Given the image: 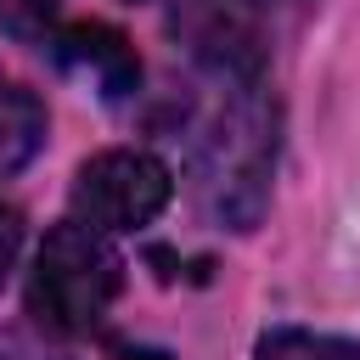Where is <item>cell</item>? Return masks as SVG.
<instances>
[{"instance_id": "cell-1", "label": "cell", "mask_w": 360, "mask_h": 360, "mask_svg": "<svg viewBox=\"0 0 360 360\" xmlns=\"http://www.w3.org/2000/svg\"><path fill=\"white\" fill-rule=\"evenodd\" d=\"M197 202L225 231H253L270 208L276 174V101L259 84H236L197 129Z\"/></svg>"}, {"instance_id": "cell-2", "label": "cell", "mask_w": 360, "mask_h": 360, "mask_svg": "<svg viewBox=\"0 0 360 360\" xmlns=\"http://www.w3.org/2000/svg\"><path fill=\"white\" fill-rule=\"evenodd\" d=\"M118 292H124V259L96 225L68 219V225L45 231L34 270H28V315L39 326L90 332L112 309Z\"/></svg>"}, {"instance_id": "cell-3", "label": "cell", "mask_w": 360, "mask_h": 360, "mask_svg": "<svg viewBox=\"0 0 360 360\" xmlns=\"http://www.w3.org/2000/svg\"><path fill=\"white\" fill-rule=\"evenodd\" d=\"M174 197V174L163 158L141 152V146H112L79 163L73 174V214L84 225L107 231H141L146 219H158Z\"/></svg>"}, {"instance_id": "cell-4", "label": "cell", "mask_w": 360, "mask_h": 360, "mask_svg": "<svg viewBox=\"0 0 360 360\" xmlns=\"http://www.w3.org/2000/svg\"><path fill=\"white\" fill-rule=\"evenodd\" d=\"M51 45H56V62L68 73H79L84 84H96L101 101H124L141 84V56L112 22H73Z\"/></svg>"}, {"instance_id": "cell-5", "label": "cell", "mask_w": 360, "mask_h": 360, "mask_svg": "<svg viewBox=\"0 0 360 360\" xmlns=\"http://www.w3.org/2000/svg\"><path fill=\"white\" fill-rule=\"evenodd\" d=\"M186 39H191V51H197L202 62H214L225 79L253 84V73H259V45H253V34H248V22H242L236 11H225L219 0L186 6Z\"/></svg>"}, {"instance_id": "cell-6", "label": "cell", "mask_w": 360, "mask_h": 360, "mask_svg": "<svg viewBox=\"0 0 360 360\" xmlns=\"http://www.w3.org/2000/svg\"><path fill=\"white\" fill-rule=\"evenodd\" d=\"M39 146H45V107H39V96L0 73V180L28 169Z\"/></svg>"}, {"instance_id": "cell-7", "label": "cell", "mask_w": 360, "mask_h": 360, "mask_svg": "<svg viewBox=\"0 0 360 360\" xmlns=\"http://www.w3.org/2000/svg\"><path fill=\"white\" fill-rule=\"evenodd\" d=\"M253 360H360V343L332 338V332H304V326H281L264 332Z\"/></svg>"}, {"instance_id": "cell-8", "label": "cell", "mask_w": 360, "mask_h": 360, "mask_svg": "<svg viewBox=\"0 0 360 360\" xmlns=\"http://www.w3.org/2000/svg\"><path fill=\"white\" fill-rule=\"evenodd\" d=\"M56 11H62V0H0V28H6L11 39L39 45V39L56 28Z\"/></svg>"}, {"instance_id": "cell-9", "label": "cell", "mask_w": 360, "mask_h": 360, "mask_svg": "<svg viewBox=\"0 0 360 360\" xmlns=\"http://www.w3.org/2000/svg\"><path fill=\"white\" fill-rule=\"evenodd\" d=\"M17 248H22V219L11 208H0V281H6L11 259H17Z\"/></svg>"}]
</instances>
